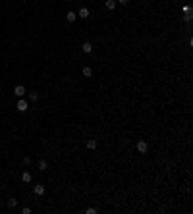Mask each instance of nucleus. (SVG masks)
<instances>
[{
    "mask_svg": "<svg viewBox=\"0 0 193 214\" xmlns=\"http://www.w3.org/2000/svg\"><path fill=\"white\" fill-rule=\"evenodd\" d=\"M25 93H27V89L23 87V85H18V87L14 89V95H16V97H19V98L25 97Z\"/></svg>",
    "mask_w": 193,
    "mask_h": 214,
    "instance_id": "obj_1",
    "label": "nucleus"
},
{
    "mask_svg": "<svg viewBox=\"0 0 193 214\" xmlns=\"http://www.w3.org/2000/svg\"><path fill=\"white\" fill-rule=\"evenodd\" d=\"M16 108H18V112H27V100H23V98H19L18 100V104H16Z\"/></svg>",
    "mask_w": 193,
    "mask_h": 214,
    "instance_id": "obj_2",
    "label": "nucleus"
},
{
    "mask_svg": "<svg viewBox=\"0 0 193 214\" xmlns=\"http://www.w3.org/2000/svg\"><path fill=\"white\" fill-rule=\"evenodd\" d=\"M149 150V145H147V141H139L137 143V152H141V154H145Z\"/></svg>",
    "mask_w": 193,
    "mask_h": 214,
    "instance_id": "obj_3",
    "label": "nucleus"
},
{
    "mask_svg": "<svg viewBox=\"0 0 193 214\" xmlns=\"http://www.w3.org/2000/svg\"><path fill=\"white\" fill-rule=\"evenodd\" d=\"M77 18H83V20H87V18H89V8H81V10H79V12H77Z\"/></svg>",
    "mask_w": 193,
    "mask_h": 214,
    "instance_id": "obj_4",
    "label": "nucleus"
},
{
    "mask_svg": "<svg viewBox=\"0 0 193 214\" xmlns=\"http://www.w3.org/2000/svg\"><path fill=\"white\" fill-rule=\"evenodd\" d=\"M81 50H83L85 54H91V52H93V45H91V43H83V45H81Z\"/></svg>",
    "mask_w": 193,
    "mask_h": 214,
    "instance_id": "obj_5",
    "label": "nucleus"
},
{
    "mask_svg": "<svg viewBox=\"0 0 193 214\" xmlns=\"http://www.w3.org/2000/svg\"><path fill=\"white\" fill-rule=\"evenodd\" d=\"M33 193L35 195H45V185H35V187H33Z\"/></svg>",
    "mask_w": 193,
    "mask_h": 214,
    "instance_id": "obj_6",
    "label": "nucleus"
},
{
    "mask_svg": "<svg viewBox=\"0 0 193 214\" xmlns=\"http://www.w3.org/2000/svg\"><path fill=\"white\" fill-rule=\"evenodd\" d=\"M66 20L70 21V23H73V21L77 20V14L75 12H68V14H66Z\"/></svg>",
    "mask_w": 193,
    "mask_h": 214,
    "instance_id": "obj_7",
    "label": "nucleus"
},
{
    "mask_svg": "<svg viewBox=\"0 0 193 214\" xmlns=\"http://www.w3.org/2000/svg\"><path fill=\"white\" fill-rule=\"evenodd\" d=\"M85 147H87L89 150H95L96 149V141H95V139H89V141L85 143Z\"/></svg>",
    "mask_w": 193,
    "mask_h": 214,
    "instance_id": "obj_8",
    "label": "nucleus"
},
{
    "mask_svg": "<svg viewBox=\"0 0 193 214\" xmlns=\"http://www.w3.org/2000/svg\"><path fill=\"white\" fill-rule=\"evenodd\" d=\"M33 179V175L29 174V172H23V174H21V181H25V183H29Z\"/></svg>",
    "mask_w": 193,
    "mask_h": 214,
    "instance_id": "obj_9",
    "label": "nucleus"
},
{
    "mask_svg": "<svg viewBox=\"0 0 193 214\" xmlns=\"http://www.w3.org/2000/svg\"><path fill=\"white\" fill-rule=\"evenodd\" d=\"M39 170H43V172L48 170V162H46V160H39Z\"/></svg>",
    "mask_w": 193,
    "mask_h": 214,
    "instance_id": "obj_10",
    "label": "nucleus"
},
{
    "mask_svg": "<svg viewBox=\"0 0 193 214\" xmlns=\"http://www.w3.org/2000/svg\"><path fill=\"white\" fill-rule=\"evenodd\" d=\"M116 4H118L116 0H106V8H108V10H114V8H116Z\"/></svg>",
    "mask_w": 193,
    "mask_h": 214,
    "instance_id": "obj_11",
    "label": "nucleus"
},
{
    "mask_svg": "<svg viewBox=\"0 0 193 214\" xmlns=\"http://www.w3.org/2000/svg\"><path fill=\"white\" fill-rule=\"evenodd\" d=\"M83 75H85V77H91V75H93V70H91L89 66H85V68H83Z\"/></svg>",
    "mask_w": 193,
    "mask_h": 214,
    "instance_id": "obj_12",
    "label": "nucleus"
},
{
    "mask_svg": "<svg viewBox=\"0 0 193 214\" xmlns=\"http://www.w3.org/2000/svg\"><path fill=\"white\" fill-rule=\"evenodd\" d=\"M29 98H31L33 102H35V100L39 98V93H37V91H31V93H29Z\"/></svg>",
    "mask_w": 193,
    "mask_h": 214,
    "instance_id": "obj_13",
    "label": "nucleus"
},
{
    "mask_svg": "<svg viewBox=\"0 0 193 214\" xmlns=\"http://www.w3.org/2000/svg\"><path fill=\"white\" fill-rule=\"evenodd\" d=\"M16 205H18V199H14V197H12V199L8 201V207H10V208H14Z\"/></svg>",
    "mask_w": 193,
    "mask_h": 214,
    "instance_id": "obj_14",
    "label": "nucleus"
},
{
    "mask_svg": "<svg viewBox=\"0 0 193 214\" xmlns=\"http://www.w3.org/2000/svg\"><path fill=\"white\" fill-rule=\"evenodd\" d=\"M183 14H186V16H191V6H183Z\"/></svg>",
    "mask_w": 193,
    "mask_h": 214,
    "instance_id": "obj_15",
    "label": "nucleus"
},
{
    "mask_svg": "<svg viewBox=\"0 0 193 214\" xmlns=\"http://www.w3.org/2000/svg\"><path fill=\"white\" fill-rule=\"evenodd\" d=\"M29 212H31V208H29V207H23V208H21V214H29Z\"/></svg>",
    "mask_w": 193,
    "mask_h": 214,
    "instance_id": "obj_16",
    "label": "nucleus"
},
{
    "mask_svg": "<svg viewBox=\"0 0 193 214\" xmlns=\"http://www.w3.org/2000/svg\"><path fill=\"white\" fill-rule=\"evenodd\" d=\"M87 214H96V208H93V207H89V208H87Z\"/></svg>",
    "mask_w": 193,
    "mask_h": 214,
    "instance_id": "obj_17",
    "label": "nucleus"
},
{
    "mask_svg": "<svg viewBox=\"0 0 193 214\" xmlns=\"http://www.w3.org/2000/svg\"><path fill=\"white\" fill-rule=\"evenodd\" d=\"M23 164H25V166H29V164H31V158H29V156H25V158H23Z\"/></svg>",
    "mask_w": 193,
    "mask_h": 214,
    "instance_id": "obj_18",
    "label": "nucleus"
},
{
    "mask_svg": "<svg viewBox=\"0 0 193 214\" xmlns=\"http://www.w3.org/2000/svg\"><path fill=\"white\" fill-rule=\"evenodd\" d=\"M118 2H120L122 6H126V4H129V0H118Z\"/></svg>",
    "mask_w": 193,
    "mask_h": 214,
    "instance_id": "obj_19",
    "label": "nucleus"
}]
</instances>
